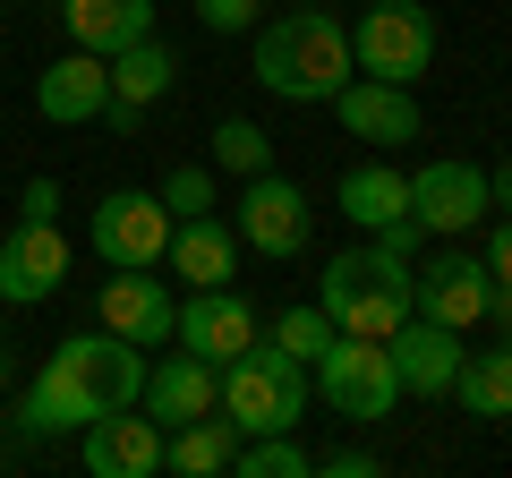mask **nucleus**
Instances as JSON below:
<instances>
[{
    "mask_svg": "<svg viewBox=\"0 0 512 478\" xmlns=\"http://www.w3.org/2000/svg\"><path fill=\"white\" fill-rule=\"evenodd\" d=\"M137 410H146L154 427H188V419H205V410H222V368H205L197 350H171V359H154V368H146Z\"/></svg>",
    "mask_w": 512,
    "mask_h": 478,
    "instance_id": "obj_17",
    "label": "nucleus"
},
{
    "mask_svg": "<svg viewBox=\"0 0 512 478\" xmlns=\"http://www.w3.org/2000/svg\"><path fill=\"white\" fill-rule=\"evenodd\" d=\"M316 470H325V478H376L384 461L367 453V444H333V453H316Z\"/></svg>",
    "mask_w": 512,
    "mask_h": 478,
    "instance_id": "obj_30",
    "label": "nucleus"
},
{
    "mask_svg": "<svg viewBox=\"0 0 512 478\" xmlns=\"http://www.w3.org/2000/svg\"><path fill=\"white\" fill-rule=\"evenodd\" d=\"M350 60L367 77H393V86H419L427 60H436V18H427L419 0H376L350 35Z\"/></svg>",
    "mask_w": 512,
    "mask_h": 478,
    "instance_id": "obj_6",
    "label": "nucleus"
},
{
    "mask_svg": "<svg viewBox=\"0 0 512 478\" xmlns=\"http://www.w3.org/2000/svg\"><path fill=\"white\" fill-rule=\"evenodd\" d=\"M180 86V52H171L163 35H146V43H128V52H111V111H137L146 120L163 94Z\"/></svg>",
    "mask_w": 512,
    "mask_h": 478,
    "instance_id": "obj_22",
    "label": "nucleus"
},
{
    "mask_svg": "<svg viewBox=\"0 0 512 478\" xmlns=\"http://www.w3.org/2000/svg\"><path fill=\"white\" fill-rule=\"evenodd\" d=\"M410 282H419V316H436V325H453V333H470L478 316H495V274L470 248H444V257L410 265Z\"/></svg>",
    "mask_w": 512,
    "mask_h": 478,
    "instance_id": "obj_12",
    "label": "nucleus"
},
{
    "mask_svg": "<svg viewBox=\"0 0 512 478\" xmlns=\"http://www.w3.org/2000/svg\"><path fill=\"white\" fill-rule=\"evenodd\" d=\"M163 265L188 282V291H222V282H239V231L222 214H180Z\"/></svg>",
    "mask_w": 512,
    "mask_h": 478,
    "instance_id": "obj_19",
    "label": "nucleus"
},
{
    "mask_svg": "<svg viewBox=\"0 0 512 478\" xmlns=\"http://www.w3.org/2000/svg\"><path fill=\"white\" fill-rule=\"evenodd\" d=\"M495 316H504V350H512V291H495Z\"/></svg>",
    "mask_w": 512,
    "mask_h": 478,
    "instance_id": "obj_34",
    "label": "nucleus"
},
{
    "mask_svg": "<svg viewBox=\"0 0 512 478\" xmlns=\"http://www.w3.org/2000/svg\"><path fill=\"white\" fill-rule=\"evenodd\" d=\"M265 342H274V350H291L299 368H316V350L333 342V316L316 308V299H308V308H282V316H274V333H265Z\"/></svg>",
    "mask_w": 512,
    "mask_h": 478,
    "instance_id": "obj_27",
    "label": "nucleus"
},
{
    "mask_svg": "<svg viewBox=\"0 0 512 478\" xmlns=\"http://www.w3.org/2000/svg\"><path fill=\"white\" fill-rule=\"evenodd\" d=\"M69 265H77V248L60 222H18L0 239V308H43L69 282Z\"/></svg>",
    "mask_w": 512,
    "mask_h": 478,
    "instance_id": "obj_10",
    "label": "nucleus"
},
{
    "mask_svg": "<svg viewBox=\"0 0 512 478\" xmlns=\"http://www.w3.org/2000/svg\"><path fill=\"white\" fill-rule=\"evenodd\" d=\"M333 205L350 214V231H393V222H410V171H393V163H350L342 171V188H333Z\"/></svg>",
    "mask_w": 512,
    "mask_h": 478,
    "instance_id": "obj_20",
    "label": "nucleus"
},
{
    "mask_svg": "<svg viewBox=\"0 0 512 478\" xmlns=\"http://www.w3.org/2000/svg\"><path fill=\"white\" fill-rule=\"evenodd\" d=\"M495 231H487V248H478V257H487V274H495V291H512V214H487Z\"/></svg>",
    "mask_w": 512,
    "mask_h": 478,
    "instance_id": "obj_31",
    "label": "nucleus"
},
{
    "mask_svg": "<svg viewBox=\"0 0 512 478\" xmlns=\"http://www.w3.org/2000/svg\"><path fill=\"white\" fill-rule=\"evenodd\" d=\"M487 205H495V214H512V154L487 171Z\"/></svg>",
    "mask_w": 512,
    "mask_h": 478,
    "instance_id": "obj_33",
    "label": "nucleus"
},
{
    "mask_svg": "<svg viewBox=\"0 0 512 478\" xmlns=\"http://www.w3.org/2000/svg\"><path fill=\"white\" fill-rule=\"evenodd\" d=\"M188 9H197L205 35H248V26L265 18V0H188Z\"/></svg>",
    "mask_w": 512,
    "mask_h": 478,
    "instance_id": "obj_29",
    "label": "nucleus"
},
{
    "mask_svg": "<svg viewBox=\"0 0 512 478\" xmlns=\"http://www.w3.org/2000/svg\"><path fill=\"white\" fill-rule=\"evenodd\" d=\"M137 393H146V350L120 342L111 325H94V333H69L35 368V385L18 393V419H26V436H77L86 419L128 410Z\"/></svg>",
    "mask_w": 512,
    "mask_h": 478,
    "instance_id": "obj_1",
    "label": "nucleus"
},
{
    "mask_svg": "<svg viewBox=\"0 0 512 478\" xmlns=\"http://www.w3.org/2000/svg\"><path fill=\"white\" fill-rule=\"evenodd\" d=\"M35 111L52 120V129H86V120H103V111H111V60L103 52L52 60V69L35 77Z\"/></svg>",
    "mask_w": 512,
    "mask_h": 478,
    "instance_id": "obj_18",
    "label": "nucleus"
},
{
    "mask_svg": "<svg viewBox=\"0 0 512 478\" xmlns=\"http://www.w3.org/2000/svg\"><path fill=\"white\" fill-rule=\"evenodd\" d=\"M0 9H9V0H0Z\"/></svg>",
    "mask_w": 512,
    "mask_h": 478,
    "instance_id": "obj_36",
    "label": "nucleus"
},
{
    "mask_svg": "<svg viewBox=\"0 0 512 478\" xmlns=\"http://www.w3.org/2000/svg\"><path fill=\"white\" fill-rule=\"evenodd\" d=\"M214 163L231 180H256V171H274V137L256 129V120H214Z\"/></svg>",
    "mask_w": 512,
    "mask_h": 478,
    "instance_id": "obj_26",
    "label": "nucleus"
},
{
    "mask_svg": "<svg viewBox=\"0 0 512 478\" xmlns=\"http://www.w3.org/2000/svg\"><path fill=\"white\" fill-rule=\"evenodd\" d=\"M316 470V453L282 427V436H239V453H231V478H308Z\"/></svg>",
    "mask_w": 512,
    "mask_h": 478,
    "instance_id": "obj_25",
    "label": "nucleus"
},
{
    "mask_svg": "<svg viewBox=\"0 0 512 478\" xmlns=\"http://www.w3.org/2000/svg\"><path fill=\"white\" fill-rule=\"evenodd\" d=\"M316 308L333 316V333H367V342H384V333L419 308L410 248H393V239H367V231H359V248H342V257L325 265V282H316Z\"/></svg>",
    "mask_w": 512,
    "mask_h": 478,
    "instance_id": "obj_3",
    "label": "nucleus"
},
{
    "mask_svg": "<svg viewBox=\"0 0 512 478\" xmlns=\"http://www.w3.org/2000/svg\"><path fill=\"white\" fill-rule=\"evenodd\" d=\"M256 333H265V325H256V308L231 291V282H222V291H188V299H180V325H171V342L197 350L205 368H231Z\"/></svg>",
    "mask_w": 512,
    "mask_h": 478,
    "instance_id": "obj_14",
    "label": "nucleus"
},
{
    "mask_svg": "<svg viewBox=\"0 0 512 478\" xmlns=\"http://www.w3.org/2000/svg\"><path fill=\"white\" fill-rule=\"evenodd\" d=\"M77 436H86V470L94 478H154V470H163V427H154L137 402L86 419Z\"/></svg>",
    "mask_w": 512,
    "mask_h": 478,
    "instance_id": "obj_16",
    "label": "nucleus"
},
{
    "mask_svg": "<svg viewBox=\"0 0 512 478\" xmlns=\"http://www.w3.org/2000/svg\"><path fill=\"white\" fill-rule=\"evenodd\" d=\"M154 197H163L171 214H214V205H222V188H214V171H205V163H180L163 188H154Z\"/></svg>",
    "mask_w": 512,
    "mask_h": 478,
    "instance_id": "obj_28",
    "label": "nucleus"
},
{
    "mask_svg": "<svg viewBox=\"0 0 512 478\" xmlns=\"http://www.w3.org/2000/svg\"><path fill=\"white\" fill-rule=\"evenodd\" d=\"M171 222H180V214H171L154 188H111V197L94 205V222H86V248L103 265H163Z\"/></svg>",
    "mask_w": 512,
    "mask_h": 478,
    "instance_id": "obj_7",
    "label": "nucleus"
},
{
    "mask_svg": "<svg viewBox=\"0 0 512 478\" xmlns=\"http://www.w3.org/2000/svg\"><path fill=\"white\" fill-rule=\"evenodd\" d=\"M308 385H316V402H325L333 419H393V402H402V368H393V350L367 342V333H333V342L316 350Z\"/></svg>",
    "mask_w": 512,
    "mask_h": 478,
    "instance_id": "obj_5",
    "label": "nucleus"
},
{
    "mask_svg": "<svg viewBox=\"0 0 512 478\" xmlns=\"http://www.w3.org/2000/svg\"><path fill=\"white\" fill-rule=\"evenodd\" d=\"M94 325H111L137 350H163L171 325H180V299L154 282V265H111V282L94 291Z\"/></svg>",
    "mask_w": 512,
    "mask_h": 478,
    "instance_id": "obj_11",
    "label": "nucleus"
},
{
    "mask_svg": "<svg viewBox=\"0 0 512 478\" xmlns=\"http://www.w3.org/2000/svg\"><path fill=\"white\" fill-rule=\"evenodd\" d=\"M60 26H69L77 52H128V43L154 35V0H60Z\"/></svg>",
    "mask_w": 512,
    "mask_h": 478,
    "instance_id": "obj_21",
    "label": "nucleus"
},
{
    "mask_svg": "<svg viewBox=\"0 0 512 478\" xmlns=\"http://www.w3.org/2000/svg\"><path fill=\"white\" fill-rule=\"evenodd\" d=\"M231 453H239V427L222 410H205L188 427H163V470H180V478H231Z\"/></svg>",
    "mask_w": 512,
    "mask_h": 478,
    "instance_id": "obj_23",
    "label": "nucleus"
},
{
    "mask_svg": "<svg viewBox=\"0 0 512 478\" xmlns=\"http://www.w3.org/2000/svg\"><path fill=\"white\" fill-rule=\"evenodd\" d=\"M308 393H316L308 368H299L291 350H274L265 333H256L231 368H222V419H231L239 436H282V427L308 419Z\"/></svg>",
    "mask_w": 512,
    "mask_h": 478,
    "instance_id": "obj_4",
    "label": "nucleus"
},
{
    "mask_svg": "<svg viewBox=\"0 0 512 478\" xmlns=\"http://www.w3.org/2000/svg\"><path fill=\"white\" fill-rule=\"evenodd\" d=\"M256 43V86L282 94V103H333V94L359 77V60H350V26L333 18V9H282V18H256L248 26Z\"/></svg>",
    "mask_w": 512,
    "mask_h": 478,
    "instance_id": "obj_2",
    "label": "nucleus"
},
{
    "mask_svg": "<svg viewBox=\"0 0 512 478\" xmlns=\"http://www.w3.org/2000/svg\"><path fill=\"white\" fill-rule=\"evenodd\" d=\"M453 402L470 419H512V350H461Z\"/></svg>",
    "mask_w": 512,
    "mask_h": 478,
    "instance_id": "obj_24",
    "label": "nucleus"
},
{
    "mask_svg": "<svg viewBox=\"0 0 512 478\" xmlns=\"http://www.w3.org/2000/svg\"><path fill=\"white\" fill-rule=\"evenodd\" d=\"M0 385H9V333H0Z\"/></svg>",
    "mask_w": 512,
    "mask_h": 478,
    "instance_id": "obj_35",
    "label": "nucleus"
},
{
    "mask_svg": "<svg viewBox=\"0 0 512 478\" xmlns=\"http://www.w3.org/2000/svg\"><path fill=\"white\" fill-rule=\"evenodd\" d=\"M18 222H60V180H26V197H18Z\"/></svg>",
    "mask_w": 512,
    "mask_h": 478,
    "instance_id": "obj_32",
    "label": "nucleus"
},
{
    "mask_svg": "<svg viewBox=\"0 0 512 478\" xmlns=\"http://www.w3.org/2000/svg\"><path fill=\"white\" fill-rule=\"evenodd\" d=\"M333 120L350 129V146H419V129H427L419 94L393 86V77H350L333 94Z\"/></svg>",
    "mask_w": 512,
    "mask_h": 478,
    "instance_id": "obj_13",
    "label": "nucleus"
},
{
    "mask_svg": "<svg viewBox=\"0 0 512 478\" xmlns=\"http://www.w3.org/2000/svg\"><path fill=\"white\" fill-rule=\"evenodd\" d=\"M154 9H163V0H154Z\"/></svg>",
    "mask_w": 512,
    "mask_h": 478,
    "instance_id": "obj_37",
    "label": "nucleus"
},
{
    "mask_svg": "<svg viewBox=\"0 0 512 478\" xmlns=\"http://www.w3.org/2000/svg\"><path fill=\"white\" fill-rule=\"evenodd\" d=\"M231 231H239V248H256V257H282V265H291L299 248H308V231H316L308 188H299V180H282V171H256V180L239 188Z\"/></svg>",
    "mask_w": 512,
    "mask_h": 478,
    "instance_id": "obj_8",
    "label": "nucleus"
},
{
    "mask_svg": "<svg viewBox=\"0 0 512 478\" xmlns=\"http://www.w3.org/2000/svg\"><path fill=\"white\" fill-rule=\"evenodd\" d=\"M495 205H487V163H461V154H436V163L410 171V222L436 239H461L478 231Z\"/></svg>",
    "mask_w": 512,
    "mask_h": 478,
    "instance_id": "obj_9",
    "label": "nucleus"
},
{
    "mask_svg": "<svg viewBox=\"0 0 512 478\" xmlns=\"http://www.w3.org/2000/svg\"><path fill=\"white\" fill-rule=\"evenodd\" d=\"M384 350H393V368H402V393H419V402H444V393H453V376H461V333L453 325H436V316L410 308L402 325L384 333Z\"/></svg>",
    "mask_w": 512,
    "mask_h": 478,
    "instance_id": "obj_15",
    "label": "nucleus"
}]
</instances>
